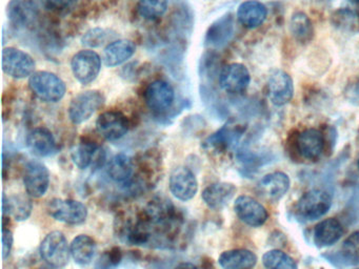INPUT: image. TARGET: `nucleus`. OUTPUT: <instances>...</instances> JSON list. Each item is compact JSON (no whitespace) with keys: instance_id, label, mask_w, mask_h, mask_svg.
Instances as JSON below:
<instances>
[{"instance_id":"423d86ee","label":"nucleus","mask_w":359,"mask_h":269,"mask_svg":"<svg viewBox=\"0 0 359 269\" xmlns=\"http://www.w3.org/2000/svg\"><path fill=\"white\" fill-rule=\"evenodd\" d=\"M34 59L28 53L16 48H5L3 50V71L10 77L25 79L35 71Z\"/></svg>"},{"instance_id":"393cba45","label":"nucleus","mask_w":359,"mask_h":269,"mask_svg":"<svg viewBox=\"0 0 359 269\" xmlns=\"http://www.w3.org/2000/svg\"><path fill=\"white\" fill-rule=\"evenodd\" d=\"M218 263L222 268L226 269L252 268L257 263V256L251 250H226L220 254Z\"/></svg>"},{"instance_id":"58836bf2","label":"nucleus","mask_w":359,"mask_h":269,"mask_svg":"<svg viewBox=\"0 0 359 269\" xmlns=\"http://www.w3.org/2000/svg\"><path fill=\"white\" fill-rule=\"evenodd\" d=\"M180 267H195V265L193 264H180L178 265Z\"/></svg>"},{"instance_id":"7c9ffc66","label":"nucleus","mask_w":359,"mask_h":269,"mask_svg":"<svg viewBox=\"0 0 359 269\" xmlns=\"http://www.w3.org/2000/svg\"><path fill=\"white\" fill-rule=\"evenodd\" d=\"M262 264L269 269H296L295 260L285 252L279 249H273L266 252L262 256Z\"/></svg>"},{"instance_id":"f257e3e1","label":"nucleus","mask_w":359,"mask_h":269,"mask_svg":"<svg viewBox=\"0 0 359 269\" xmlns=\"http://www.w3.org/2000/svg\"><path fill=\"white\" fill-rule=\"evenodd\" d=\"M29 86L33 94L43 102H58L67 92L64 80L56 74L47 71H34L29 78Z\"/></svg>"},{"instance_id":"ea45409f","label":"nucleus","mask_w":359,"mask_h":269,"mask_svg":"<svg viewBox=\"0 0 359 269\" xmlns=\"http://www.w3.org/2000/svg\"><path fill=\"white\" fill-rule=\"evenodd\" d=\"M357 166H358V170H359V159H358V162H357Z\"/></svg>"},{"instance_id":"1a4fd4ad","label":"nucleus","mask_w":359,"mask_h":269,"mask_svg":"<svg viewBox=\"0 0 359 269\" xmlns=\"http://www.w3.org/2000/svg\"><path fill=\"white\" fill-rule=\"evenodd\" d=\"M144 100L151 111L157 113H165L171 109L175 100V90L169 82L155 80L147 86Z\"/></svg>"},{"instance_id":"4c0bfd02","label":"nucleus","mask_w":359,"mask_h":269,"mask_svg":"<svg viewBox=\"0 0 359 269\" xmlns=\"http://www.w3.org/2000/svg\"><path fill=\"white\" fill-rule=\"evenodd\" d=\"M352 4H354V6H356L357 8H359V0H351Z\"/></svg>"},{"instance_id":"2eb2a0df","label":"nucleus","mask_w":359,"mask_h":269,"mask_svg":"<svg viewBox=\"0 0 359 269\" xmlns=\"http://www.w3.org/2000/svg\"><path fill=\"white\" fill-rule=\"evenodd\" d=\"M236 191V186L232 183L217 182L205 187L201 198L210 209L222 210L232 201Z\"/></svg>"},{"instance_id":"f8f14e48","label":"nucleus","mask_w":359,"mask_h":269,"mask_svg":"<svg viewBox=\"0 0 359 269\" xmlns=\"http://www.w3.org/2000/svg\"><path fill=\"white\" fill-rule=\"evenodd\" d=\"M234 210L239 220L252 227L262 226L269 218L266 207L250 195H239L235 200Z\"/></svg>"},{"instance_id":"bb28decb","label":"nucleus","mask_w":359,"mask_h":269,"mask_svg":"<svg viewBox=\"0 0 359 269\" xmlns=\"http://www.w3.org/2000/svg\"><path fill=\"white\" fill-rule=\"evenodd\" d=\"M241 134V132L238 130V125L226 124L205 140V146L216 151H226V149L232 146L238 140Z\"/></svg>"},{"instance_id":"6e6552de","label":"nucleus","mask_w":359,"mask_h":269,"mask_svg":"<svg viewBox=\"0 0 359 269\" xmlns=\"http://www.w3.org/2000/svg\"><path fill=\"white\" fill-rule=\"evenodd\" d=\"M169 187L172 195L180 201H190L198 191V181L190 168L178 166L170 174Z\"/></svg>"},{"instance_id":"f03ea898","label":"nucleus","mask_w":359,"mask_h":269,"mask_svg":"<svg viewBox=\"0 0 359 269\" xmlns=\"http://www.w3.org/2000/svg\"><path fill=\"white\" fill-rule=\"evenodd\" d=\"M41 258L50 266L62 268L70 261L71 248L62 231H52L46 235L39 246Z\"/></svg>"},{"instance_id":"39448f33","label":"nucleus","mask_w":359,"mask_h":269,"mask_svg":"<svg viewBox=\"0 0 359 269\" xmlns=\"http://www.w3.org/2000/svg\"><path fill=\"white\" fill-rule=\"evenodd\" d=\"M48 212L52 218L69 225L83 224L88 218V207L77 200L52 199L48 203Z\"/></svg>"},{"instance_id":"f704fd0d","label":"nucleus","mask_w":359,"mask_h":269,"mask_svg":"<svg viewBox=\"0 0 359 269\" xmlns=\"http://www.w3.org/2000/svg\"><path fill=\"white\" fill-rule=\"evenodd\" d=\"M43 4L51 12L66 14L74 8L76 0H43Z\"/></svg>"},{"instance_id":"c9c22d12","label":"nucleus","mask_w":359,"mask_h":269,"mask_svg":"<svg viewBox=\"0 0 359 269\" xmlns=\"http://www.w3.org/2000/svg\"><path fill=\"white\" fill-rule=\"evenodd\" d=\"M14 237L13 233L9 228H3V258L4 260L8 258L11 254L13 247Z\"/></svg>"},{"instance_id":"4468645a","label":"nucleus","mask_w":359,"mask_h":269,"mask_svg":"<svg viewBox=\"0 0 359 269\" xmlns=\"http://www.w3.org/2000/svg\"><path fill=\"white\" fill-rule=\"evenodd\" d=\"M266 94L273 104L283 106L293 98V80L289 74L283 71H276L269 78L266 84Z\"/></svg>"},{"instance_id":"412c9836","label":"nucleus","mask_w":359,"mask_h":269,"mask_svg":"<svg viewBox=\"0 0 359 269\" xmlns=\"http://www.w3.org/2000/svg\"><path fill=\"white\" fill-rule=\"evenodd\" d=\"M344 235V227L336 219L330 218L321 221L315 226L314 243L318 247H327L339 241Z\"/></svg>"},{"instance_id":"ddd939ff","label":"nucleus","mask_w":359,"mask_h":269,"mask_svg":"<svg viewBox=\"0 0 359 269\" xmlns=\"http://www.w3.org/2000/svg\"><path fill=\"white\" fill-rule=\"evenodd\" d=\"M251 81L249 69L241 63H230L219 74L220 88L229 94L245 92Z\"/></svg>"},{"instance_id":"72a5a7b5","label":"nucleus","mask_w":359,"mask_h":269,"mask_svg":"<svg viewBox=\"0 0 359 269\" xmlns=\"http://www.w3.org/2000/svg\"><path fill=\"white\" fill-rule=\"evenodd\" d=\"M107 37H108V33L106 29L95 27V29L87 32L81 41H83V44L90 46V48H98L106 42Z\"/></svg>"},{"instance_id":"4be33fe9","label":"nucleus","mask_w":359,"mask_h":269,"mask_svg":"<svg viewBox=\"0 0 359 269\" xmlns=\"http://www.w3.org/2000/svg\"><path fill=\"white\" fill-rule=\"evenodd\" d=\"M30 195L24 193L6 197L4 195V216H12L14 220L26 221L30 218L33 210V203Z\"/></svg>"},{"instance_id":"5701e85b","label":"nucleus","mask_w":359,"mask_h":269,"mask_svg":"<svg viewBox=\"0 0 359 269\" xmlns=\"http://www.w3.org/2000/svg\"><path fill=\"white\" fill-rule=\"evenodd\" d=\"M233 18L230 14L224 15L210 25L205 35V44L212 48L224 46L233 35Z\"/></svg>"},{"instance_id":"9d476101","label":"nucleus","mask_w":359,"mask_h":269,"mask_svg":"<svg viewBox=\"0 0 359 269\" xmlns=\"http://www.w3.org/2000/svg\"><path fill=\"white\" fill-rule=\"evenodd\" d=\"M24 184L31 198H41L50 186V172L41 161L32 160L27 163L24 172Z\"/></svg>"},{"instance_id":"cd10ccee","label":"nucleus","mask_w":359,"mask_h":269,"mask_svg":"<svg viewBox=\"0 0 359 269\" xmlns=\"http://www.w3.org/2000/svg\"><path fill=\"white\" fill-rule=\"evenodd\" d=\"M292 36L300 43H308L314 37V27L308 15L304 12H295L290 20Z\"/></svg>"},{"instance_id":"2f4dec72","label":"nucleus","mask_w":359,"mask_h":269,"mask_svg":"<svg viewBox=\"0 0 359 269\" xmlns=\"http://www.w3.org/2000/svg\"><path fill=\"white\" fill-rule=\"evenodd\" d=\"M168 6L169 0H140L137 10L142 18L155 20L165 14Z\"/></svg>"},{"instance_id":"0eeeda50","label":"nucleus","mask_w":359,"mask_h":269,"mask_svg":"<svg viewBox=\"0 0 359 269\" xmlns=\"http://www.w3.org/2000/svg\"><path fill=\"white\" fill-rule=\"evenodd\" d=\"M73 75L81 84L92 83L100 75L102 69V58L92 50H79L71 60Z\"/></svg>"},{"instance_id":"6ab92c4d","label":"nucleus","mask_w":359,"mask_h":269,"mask_svg":"<svg viewBox=\"0 0 359 269\" xmlns=\"http://www.w3.org/2000/svg\"><path fill=\"white\" fill-rule=\"evenodd\" d=\"M136 52L133 41L127 39L115 40L106 46L102 55V60L108 67H118L129 60Z\"/></svg>"},{"instance_id":"473e14b6","label":"nucleus","mask_w":359,"mask_h":269,"mask_svg":"<svg viewBox=\"0 0 359 269\" xmlns=\"http://www.w3.org/2000/svg\"><path fill=\"white\" fill-rule=\"evenodd\" d=\"M340 252L348 262L359 263V231H355L344 240Z\"/></svg>"},{"instance_id":"aec40b11","label":"nucleus","mask_w":359,"mask_h":269,"mask_svg":"<svg viewBox=\"0 0 359 269\" xmlns=\"http://www.w3.org/2000/svg\"><path fill=\"white\" fill-rule=\"evenodd\" d=\"M268 10L262 2L257 0L243 1L237 10L239 22L247 29L260 27L266 20Z\"/></svg>"},{"instance_id":"b1692460","label":"nucleus","mask_w":359,"mask_h":269,"mask_svg":"<svg viewBox=\"0 0 359 269\" xmlns=\"http://www.w3.org/2000/svg\"><path fill=\"white\" fill-rule=\"evenodd\" d=\"M71 256L75 263L87 266L95 258L97 245L95 240L87 235H79L70 244Z\"/></svg>"},{"instance_id":"dca6fc26","label":"nucleus","mask_w":359,"mask_h":269,"mask_svg":"<svg viewBox=\"0 0 359 269\" xmlns=\"http://www.w3.org/2000/svg\"><path fill=\"white\" fill-rule=\"evenodd\" d=\"M325 149V138L323 132L316 128H308L300 132L297 139V149L304 159H319Z\"/></svg>"},{"instance_id":"9b49d317","label":"nucleus","mask_w":359,"mask_h":269,"mask_svg":"<svg viewBox=\"0 0 359 269\" xmlns=\"http://www.w3.org/2000/svg\"><path fill=\"white\" fill-rule=\"evenodd\" d=\"M129 125L127 116L119 111H104L96 121L98 134L109 141H116L123 138L129 130Z\"/></svg>"},{"instance_id":"20e7f679","label":"nucleus","mask_w":359,"mask_h":269,"mask_svg":"<svg viewBox=\"0 0 359 269\" xmlns=\"http://www.w3.org/2000/svg\"><path fill=\"white\" fill-rule=\"evenodd\" d=\"M104 97L100 90H86L71 100L68 113L73 124L88 121L104 104Z\"/></svg>"},{"instance_id":"a878e982","label":"nucleus","mask_w":359,"mask_h":269,"mask_svg":"<svg viewBox=\"0 0 359 269\" xmlns=\"http://www.w3.org/2000/svg\"><path fill=\"white\" fill-rule=\"evenodd\" d=\"M107 170H108L109 177L115 182L127 183L133 177L135 163L129 156L118 153L109 162Z\"/></svg>"},{"instance_id":"c756f323","label":"nucleus","mask_w":359,"mask_h":269,"mask_svg":"<svg viewBox=\"0 0 359 269\" xmlns=\"http://www.w3.org/2000/svg\"><path fill=\"white\" fill-rule=\"evenodd\" d=\"M98 151V146L95 142L90 140H83L79 143L71 153L73 162L77 167L81 170H87L96 161V153Z\"/></svg>"},{"instance_id":"f3484780","label":"nucleus","mask_w":359,"mask_h":269,"mask_svg":"<svg viewBox=\"0 0 359 269\" xmlns=\"http://www.w3.org/2000/svg\"><path fill=\"white\" fill-rule=\"evenodd\" d=\"M290 188V178L281 172L266 174L258 184V191L264 199L275 202L280 200Z\"/></svg>"},{"instance_id":"e433bc0d","label":"nucleus","mask_w":359,"mask_h":269,"mask_svg":"<svg viewBox=\"0 0 359 269\" xmlns=\"http://www.w3.org/2000/svg\"><path fill=\"white\" fill-rule=\"evenodd\" d=\"M121 258H123V254H121V248L114 247L109 251L107 261H109V264L114 265L115 266V265L119 264Z\"/></svg>"},{"instance_id":"7ed1b4c3","label":"nucleus","mask_w":359,"mask_h":269,"mask_svg":"<svg viewBox=\"0 0 359 269\" xmlns=\"http://www.w3.org/2000/svg\"><path fill=\"white\" fill-rule=\"evenodd\" d=\"M331 206L332 198L329 193L321 189H312L306 191L298 200L295 214L302 220H316L325 216Z\"/></svg>"},{"instance_id":"c85d7f7f","label":"nucleus","mask_w":359,"mask_h":269,"mask_svg":"<svg viewBox=\"0 0 359 269\" xmlns=\"http://www.w3.org/2000/svg\"><path fill=\"white\" fill-rule=\"evenodd\" d=\"M331 23L344 33H356L359 31V13L352 8H339L332 14Z\"/></svg>"},{"instance_id":"a211bd4d","label":"nucleus","mask_w":359,"mask_h":269,"mask_svg":"<svg viewBox=\"0 0 359 269\" xmlns=\"http://www.w3.org/2000/svg\"><path fill=\"white\" fill-rule=\"evenodd\" d=\"M29 149L37 157H49L57 151V143L53 134L46 127H36L27 137Z\"/></svg>"}]
</instances>
